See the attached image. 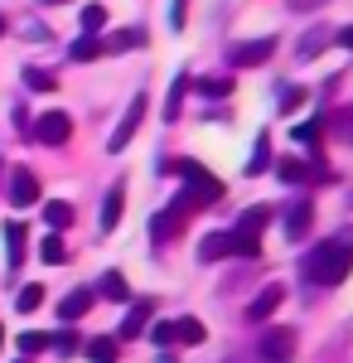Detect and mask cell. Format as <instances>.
<instances>
[{"mask_svg": "<svg viewBox=\"0 0 353 363\" xmlns=\"http://www.w3.org/2000/svg\"><path fill=\"white\" fill-rule=\"evenodd\" d=\"M131 44H140V29H126V34H111V39L102 44V49H111V54H116V49H131Z\"/></svg>", "mask_w": 353, "mask_h": 363, "instance_id": "e575fe53", "label": "cell"}, {"mask_svg": "<svg viewBox=\"0 0 353 363\" xmlns=\"http://www.w3.org/2000/svg\"><path fill=\"white\" fill-rule=\"evenodd\" d=\"M97 291H102L107 301H116V306H131V286H126V277H121V272H107V277L97 281Z\"/></svg>", "mask_w": 353, "mask_h": 363, "instance_id": "2e32d148", "label": "cell"}, {"mask_svg": "<svg viewBox=\"0 0 353 363\" xmlns=\"http://www.w3.org/2000/svg\"><path fill=\"white\" fill-rule=\"evenodd\" d=\"M20 363H29V359H20Z\"/></svg>", "mask_w": 353, "mask_h": 363, "instance_id": "b9f144b4", "label": "cell"}, {"mask_svg": "<svg viewBox=\"0 0 353 363\" xmlns=\"http://www.w3.org/2000/svg\"><path fill=\"white\" fill-rule=\"evenodd\" d=\"M102 29H107V10L102 5H87L82 10V34H102Z\"/></svg>", "mask_w": 353, "mask_h": 363, "instance_id": "83f0119b", "label": "cell"}, {"mask_svg": "<svg viewBox=\"0 0 353 363\" xmlns=\"http://www.w3.org/2000/svg\"><path fill=\"white\" fill-rule=\"evenodd\" d=\"M140 116H145V97H131L126 116L116 121V131H111V140H107V150H111V155H116V150H126V145L136 140V131H140Z\"/></svg>", "mask_w": 353, "mask_h": 363, "instance_id": "52a82bcc", "label": "cell"}, {"mask_svg": "<svg viewBox=\"0 0 353 363\" xmlns=\"http://www.w3.org/2000/svg\"><path fill=\"white\" fill-rule=\"evenodd\" d=\"M189 213H194V203H189V194L179 189V194H174V199H169V203L160 208V213L150 218V238H155V242H164V238H174V233L184 228V218H189Z\"/></svg>", "mask_w": 353, "mask_h": 363, "instance_id": "277c9868", "label": "cell"}, {"mask_svg": "<svg viewBox=\"0 0 353 363\" xmlns=\"http://www.w3.org/2000/svg\"><path fill=\"white\" fill-rule=\"evenodd\" d=\"M325 44H329V34H325V29H310V34L300 39V58H315L320 49H325Z\"/></svg>", "mask_w": 353, "mask_h": 363, "instance_id": "4dcf8cb0", "label": "cell"}, {"mask_svg": "<svg viewBox=\"0 0 353 363\" xmlns=\"http://www.w3.org/2000/svg\"><path fill=\"white\" fill-rule=\"evenodd\" d=\"M271 218V208H247L242 223L228 233V242H232V257H262V228Z\"/></svg>", "mask_w": 353, "mask_h": 363, "instance_id": "3957f363", "label": "cell"}, {"mask_svg": "<svg viewBox=\"0 0 353 363\" xmlns=\"http://www.w3.org/2000/svg\"><path fill=\"white\" fill-rule=\"evenodd\" d=\"M228 92H232L228 78H203V83H198V97H228Z\"/></svg>", "mask_w": 353, "mask_h": 363, "instance_id": "d6a6232c", "label": "cell"}, {"mask_svg": "<svg viewBox=\"0 0 353 363\" xmlns=\"http://www.w3.org/2000/svg\"><path fill=\"white\" fill-rule=\"evenodd\" d=\"M5 29H10V25H5V15H0V39H5Z\"/></svg>", "mask_w": 353, "mask_h": 363, "instance_id": "f35d334b", "label": "cell"}, {"mask_svg": "<svg viewBox=\"0 0 353 363\" xmlns=\"http://www.w3.org/2000/svg\"><path fill=\"white\" fill-rule=\"evenodd\" d=\"M281 301H286V286H281V281H271V286H262V296H257V301L247 306V320H252V325L271 320L276 310H281Z\"/></svg>", "mask_w": 353, "mask_h": 363, "instance_id": "9c48e42d", "label": "cell"}, {"mask_svg": "<svg viewBox=\"0 0 353 363\" xmlns=\"http://www.w3.org/2000/svg\"><path fill=\"white\" fill-rule=\"evenodd\" d=\"M5 262H10V277L20 272V262H25V223H10L5 228Z\"/></svg>", "mask_w": 353, "mask_h": 363, "instance_id": "5bb4252c", "label": "cell"}, {"mask_svg": "<svg viewBox=\"0 0 353 363\" xmlns=\"http://www.w3.org/2000/svg\"><path fill=\"white\" fill-rule=\"evenodd\" d=\"M39 262H44V267H63V262H68L63 238H44V242H39Z\"/></svg>", "mask_w": 353, "mask_h": 363, "instance_id": "603a6c76", "label": "cell"}, {"mask_svg": "<svg viewBox=\"0 0 353 363\" xmlns=\"http://www.w3.org/2000/svg\"><path fill=\"white\" fill-rule=\"evenodd\" d=\"M87 359H92V363H116V339H111V335L87 339Z\"/></svg>", "mask_w": 353, "mask_h": 363, "instance_id": "44dd1931", "label": "cell"}, {"mask_svg": "<svg viewBox=\"0 0 353 363\" xmlns=\"http://www.w3.org/2000/svg\"><path fill=\"white\" fill-rule=\"evenodd\" d=\"M223 257H232V242H228V233H208V238L198 242V262H223Z\"/></svg>", "mask_w": 353, "mask_h": 363, "instance_id": "ac0fdd59", "label": "cell"}, {"mask_svg": "<svg viewBox=\"0 0 353 363\" xmlns=\"http://www.w3.org/2000/svg\"><path fill=\"white\" fill-rule=\"evenodd\" d=\"M39 306H44V286H20V296H15V310H20V315H34Z\"/></svg>", "mask_w": 353, "mask_h": 363, "instance_id": "cb8c5ba5", "label": "cell"}, {"mask_svg": "<svg viewBox=\"0 0 353 363\" xmlns=\"http://www.w3.org/2000/svg\"><path fill=\"white\" fill-rule=\"evenodd\" d=\"M145 325H150V306L136 301V306L126 310V320H121V330H116V335H121V339H136V335H145Z\"/></svg>", "mask_w": 353, "mask_h": 363, "instance_id": "9a60e30c", "label": "cell"}, {"mask_svg": "<svg viewBox=\"0 0 353 363\" xmlns=\"http://www.w3.org/2000/svg\"><path fill=\"white\" fill-rule=\"evenodd\" d=\"M296 140H300V145H320V116H315V121H300Z\"/></svg>", "mask_w": 353, "mask_h": 363, "instance_id": "836d02e7", "label": "cell"}, {"mask_svg": "<svg viewBox=\"0 0 353 363\" xmlns=\"http://www.w3.org/2000/svg\"><path fill=\"white\" fill-rule=\"evenodd\" d=\"M121 208H126V184H111L107 189V199H102V233H111V228L121 223Z\"/></svg>", "mask_w": 353, "mask_h": 363, "instance_id": "7c38bea8", "label": "cell"}, {"mask_svg": "<svg viewBox=\"0 0 353 363\" xmlns=\"http://www.w3.org/2000/svg\"><path fill=\"white\" fill-rule=\"evenodd\" d=\"M184 10H189V0H174V5H169V29H174V34L184 29Z\"/></svg>", "mask_w": 353, "mask_h": 363, "instance_id": "d590c367", "label": "cell"}, {"mask_svg": "<svg viewBox=\"0 0 353 363\" xmlns=\"http://www.w3.org/2000/svg\"><path fill=\"white\" fill-rule=\"evenodd\" d=\"M179 179H184V194H189L194 208H203V203H218L223 199V179H213L203 165H194V160H179Z\"/></svg>", "mask_w": 353, "mask_h": 363, "instance_id": "7a4b0ae2", "label": "cell"}, {"mask_svg": "<svg viewBox=\"0 0 353 363\" xmlns=\"http://www.w3.org/2000/svg\"><path fill=\"white\" fill-rule=\"evenodd\" d=\"M25 87H34V92H54L58 78H54V73H44V68H25Z\"/></svg>", "mask_w": 353, "mask_h": 363, "instance_id": "f1b7e54d", "label": "cell"}, {"mask_svg": "<svg viewBox=\"0 0 353 363\" xmlns=\"http://www.w3.org/2000/svg\"><path fill=\"white\" fill-rule=\"evenodd\" d=\"M150 339H155L160 349H169V344H174V335H169V325H150Z\"/></svg>", "mask_w": 353, "mask_h": 363, "instance_id": "8d00e7d4", "label": "cell"}, {"mask_svg": "<svg viewBox=\"0 0 353 363\" xmlns=\"http://www.w3.org/2000/svg\"><path fill=\"white\" fill-rule=\"evenodd\" d=\"M184 92H189V73H174V87H169V97H164V121H174V116H179Z\"/></svg>", "mask_w": 353, "mask_h": 363, "instance_id": "d6986e66", "label": "cell"}, {"mask_svg": "<svg viewBox=\"0 0 353 363\" xmlns=\"http://www.w3.org/2000/svg\"><path fill=\"white\" fill-rule=\"evenodd\" d=\"M44 218H49V228H68L73 223V203H63V199L44 203Z\"/></svg>", "mask_w": 353, "mask_h": 363, "instance_id": "484cf974", "label": "cell"}, {"mask_svg": "<svg viewBox=\"0 0 353 363\" xmlns=\"http://www.w3.org/2000/svg\"><path fill=\"white\" fill-rule=\"evenodd\" d=\"M353 272V228H344L339 238H329L305 257V281L310 286H339Z\"/></svg>", "mask_w": 353, "mask_h": 363, "instance_id": "6da1fadb", "label": "cell"}, {"mask_svg": "<svg viewBox=\"0 0 353 363\" xmlns=\"http://www.w3.org/2000/svg\"><path fill=\"white\" fill-rule=\"evenodd\" d=\"M10 203H15V208L39 203V179H34V169H10Z\"/></svg>", "mask_w": 353, "mask_h": 363, "instance_id": "30bf717a", "label": "cell"}, {"mask_svg": "<svg viewBox=\"0 0 353 363\" xmlns=\"http://www.w3.org/2000/svg\"><path fill=\"white\" fill-rule=\"evenodd\" d=\"M310 218H315V208H310L305 199H300L296 208H286V238H291V242H300V238L310 233Z\"/></svg>", "mask_w": 353, "mask_h": 363, "instance_id": "4fadbf2b", "label": "cell"}, {"mask_svg": "<svg viewBox=\"0 0 353 363\" xmlns=\"http://www.w3.org/2000/svg\"><path fill=\"white\" fill-rule=\"evenodd\" d=\"M0 339H5V330H0Z\"/></svg>", "mask_w": 353, "mask_h": 363, "instance_id": "60d3db41", "label": "cell"}, {"mask_svg": "<svg viewBox=\"0 0 353 363\" xmlns=\"http://www.w3.org/2000/svg\"><path fill=\"white\" fill-rule=\"evenodd\" d=\"M276 174H281L286 184H305V179H310V165L296 160V155H286V160H276Z\"/></svg>", "mask_w": 353, "mask_h": 363, "instance_id": "ffe728a7", "label": "cell"}, {"mask_svg": "<svg viewBox=\"0 0 353 363\" xmlns=\"http://www.w3.org/2000/svg\"><path fill=\"white\" fill-rule=\"evenodd\" d=\"M87 310H92V291L78 286V291H68V296L58 301V320H63V325H73V320H82Z\"/></svg>", "mask_w": 353, "mask_h": 363, "instance_id": "8fae6325", "label": "cell"}, {"mask_svg": "<svg viewBox=\"0 0 353 363\" xmlns=\"http://www.w3.org/2000/svg\"><path fill=\"white\" fill-rule=\"evenodd\" d=\"M329 131L339 140H353V107H339V112L329 116Z\"/></svg>", "mask_w": 353, "mask_h": 363, "instance_id": "4316f807", "label": "cell"}, {"mask_svg": "<svg viewBox=\"0 0 353 363\" xmlns=\"http://www.w3.org/2000/svg\"><path fill=\"white\" fill-rule=\"evenodd\" d=\"M44 5H68V0H44Z\"/></svg>", "mask_w": 353, "mask_h": 363, "instance_id": "ab89813d", "label": "cell"}, {"mask_svg": "<svg viewBox=\"0 0 353 363\" xmlns=\"http://www.w3.org/2000/svg\"><path fill=\"white\" fill-rule=\"evenodd\" d=\"M169 335H174V344H203V320H194V315H184V320H174L169 325Z\"/></svg>", "mask_w": 353, "mask_h": 363, "instance_id": "e0dca14e", "label": "cell"}, {"mask_svg": "<svg viewBox=\"0 0 353 363\" xmlns=\"http://www.w3.org/2000/svg\"><path fill=\"white\" fill-rule=\"evenodd\" d=\"M276 54V39L267 34V39H242V44H232V68H262L267 58Z\"/></svg>", "mask_w": 353, "mask_h": 363, "instance_id": "8992f818", "label": "cell"}, {"mask_svg": "<svg viewBox=\"0 0 353 363\" xmlns=\"http://www.w3.org/2000/svg\"><path fill=\"white\" fill-rule=\"evenodd\" d=\"M262 359L267 363H291L296 359V330H267V335H262Z\"/></svg>", "mask_w": 353, "mask_h": 363, "instance_id": "ba28073f", "label": "cell"}, {"mask_svg": "<svg viewBox=\"0 0 353 363\" xmlns=\"http://www.w3.org/2000/svg\"><path fill=\"white\" fill-rule=\"evenodd\" d=\"M300 102H305V87H281V97H276V107H281V116L300 112Z\"/></svg>", "mask_w": 353, "mask_h": 363, "instance_id": "f546056e", "label": "cell"}, {"mask_svg": "<svg viewBox=\"0 0 353 363\" xmlns=\"http://www.w3.org/2000/svg\"><path fill=\"white\" fill-rule=\"evenodd\" d=\"M49 344H54L49 330H25V335H20V354H44Z\"/></svg>", "mask_w": 353, "mask_h": 363, "instance_id": "d4e9b609", "label": "cell"}, {"mask_svg": "<svg viewBox=\"0 0 353 363\" xmlns=\"http://www.w3.org/2000/svg\"><path fill=\"white\" fill-rule=\"evenodd\" d=\"M29 136L39 140V145H68V136H73V116L68 112H44L34 126H29Z\"/></svg>", "mask_w": 353, "mask_h": 363, "instance_id": "5b68a950", "label": "cell"}, {"mask_svg": "<svg viewBox=\"0 0 353 363\" xmlns=\"http://www.w3.org/2000/svg\"><path fill=\"white\" fill-rule=\"evenodd\" d=\"M339 44H344V49H353V25H349V29H339Z\"/></svg>", "mask_w": 353, "mask_h": 363, "instance_id": "74e56055", "label": "cell"}, {"mask_svg": "<svg viewBox=\"0 0 353 363\" xmlns=\"http://www.w3.org/2000/svg\"><path fill=\"white\" fill-rule=\"evenodd\" d=\"M68 54L78 58V63H87V58H97V54H102V44H97V39H92V34H82L78 44H73V49H68Z\"/></svg>", "mask_w": 353, "mask_h": 363, "instance_id": "1f68e13d", "label": "cell"}, {"mask_svg": "<svg viewBox=\"0 0 353 363\" xmlns=\"http://www.w3.org/2000/svg\"><path fill=\"white\" fill-rule=\"evenodd\" d=\"M267 165H271V136H257L252 160H247V174H267Z\"/></svg>", "mask_w": 353, "mask_h": 363, "instance_id": "7402d4cb", "label": "cell"}]
</instances>
